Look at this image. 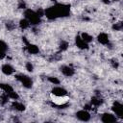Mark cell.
<instances>
[{"instance_id": "1", "label": "cell", "mask_w": 123, "mask_h": 123, "mask_svg": "<svg viewBox=\"0 0 123 123\" xmlns=\"http://www.w3.org/2000/svg\"><path fill=\"white\" fill-rule=\"evenodd\" d=\"M70 15V6L64 3H55L53 6L44 10V16L48 20H56Z\"/></svg>"}, {"instance_id": "2", "label": "cell", "mask_w": 123, "mask_h": 123, "mask_svg": "<svg viewBox=\"0 0 123 123\" xmlns=\"http://www.w3.org/2000/svg\"><path fill=\"white\" fill-rule=\"evenodd\" d=\"M24 17L30 22L31 26H37L38 24L41 23V17L37 13V12L35 10H32L30 8H26L23 12Z\"/></svg>"}, {"instance_id": "3", "label": "cell", "mask_w": 123, "mask_h": 123, "mask_svg": "<svg viewBox=\"0 0 123 123\" xmlns=\"http://www.w3.org/2000/svg\"><path fill=\"white\" fill-rule=\"evenodd\" d=\"M14 77H15V79L17 80V82H19L20 85H21L24 88H26V89L32 88V86H33V85H34V81H33V79H32L30 76H28V75H26V74L20 73V74H16Z\"/></svg>"}, {"instance_id": "4", "label": "cell", "mask_w": 123, "mask_h": 123, "mask_svg": "<svg viewBox=\"0 0 123 123\" xmlns=\"http://www.w3.org/2000/svg\"><path fill=\"white\" fill-rule=\"evenodd\" d=\"M111 109V112H113L118 119L123 118V104L120 101L115 100L112 103Z\"/></svg>"}, {"instance_id": "5", "label": "cell", "mask_w": 123, "mask_h": 123, "mask_svg": "<svg viewBox=\"0 0 123 123\" xmlns=\"http://www.w3.org/2000/svg\"><path fill=\"white\" fill-rule=\"evenodd\" d=\"M75 116H76V118L79 121H82V122H88L91 119V113H90V111H86L85 109H82V110H79L78 111H76Z\"/></svg>"}, {"instance_id": "6", "label": "cell", "mask_w": 123, "mask_h": 123, "mask_svg": "<svg viewBox=\"0 0 123 123\" xmlns=\"http://www.w3.org/2000/svg\"><path fill=\"white\" fill-rule=\"evenodd\" d=\"M100 120L103 123H115L119 119L115 116V114L113 112H108V111H106V112H103L101 114Z\"/></svg>"}, {"instance_id": "7", "label": "cell", "mask_w": 123, "mask_h": 123, "mask_svg": "<svg viewBox=\"0 0 123 123\" xmlns=\"http://www.w3.org/2000/svg\"><path fill=\"white\" fill-rule=\"evenodd\" d=\"M51 95L58 96V97H63V96H67L68 95V91L63 86H61L58 85V86H55L51 89Z\"/></svg>"}, {"instance_id": "8", "label": "cell", "mask_w": 123, "mask_h": 123, "mask_svg": "<svg viewBox=\"0 0 123 123\" xmlns=\"http://www.w3.org/2000/svg\"><path fill=\"white\" fill-rule=\"evenodd\" d=\"M96 39L98 41V43H100L101 45H104V46H107L110 44V36L106 33V32H100L97 37H96Z\"/></svg>"}, {"instance_id": "9", "label": "cell", "mask_w": 123, "mask_h": 123, "mask_svg": "<svg viewBox=\"0 0 123 123\" xmlns=\"http://www.w3.org/2000/svg\"><path fill=\"white\" fill-rule=\"evenodd\" d=\"M60 71H61V73H62L63 76H65V77H72V76H74V74H75V69H74L72 66L66 65V64L62 65V66L60 67Z\"/></svg>"}, {"instance_id": "10", "label": "cell", "mask_w": 123, "mask_h": 123, "mask_svg": "<svg viewBox=\"0 0 123 123\" xmlns=\"http://www.w3.org/2000/svg\"><path fill=\"white\" fill-rule=\"evenodd\" d=\"M25 50L30 55H37L40 51L39 47L37 44H34V43H31V42H27L25 44Z\"/></svg>"}, {"instance_id": "11", "label": "cell", "mask_w": 123, "mask_h": 123, "mask_svg": "<svg viewBox=\"0 0 123 123\" xmlns=\"http://www.w3.org/2000/svg\"><path fill=\"white\" fill-rule=\"evenodd\" d=\"M1 72L6 76H12V74H14L15 69L11 63L6 62V63L1 65Z\"/></svg>"}, {"instance_id": "12", "label": "cell", "mask_w": 123, "mask_h": 123, "mask_svg": "<svg viewBox=\"0 0 123 123\" xmlns=\"http://www.w3.org/2000/svg\"><path fill=\"white\" fill-rule=\"evenodd\" d=\"M75 45L80 50H87L89 48V44L86 43L85 40H83V38L80 37V35L76 36V37H75Z\"/></svg>"}, {"instance_id": "13", "label": "cell", "mask_w": 123, "mask_h": 123, "mask_svg": "<svg viewBox=\"0 0 123 123\" xmlns=\"http://www.w3.org/2000/svg\"><path fill=\"white\" fill-rule=\"evenodd\" d=\"M11 107L15 111H18V112H22V111H24L26 110V106L22 102H20L18 100H13L12 102V104H11Z\"/></svg>"}, {"instance_id": "14", "label": "cell", "mask_w": 123, "mask_h": 123, "mask_svg": "<svg viewBox=\"0 0 123 123\" xmlns=\"http://www.w3.org/2000/svg\"><path fill=\"white\" fill-rule=\"evenodd\" d=\"M103 102H104V100H103L99 95H94V96L91 97L89 103L92 105V107L98 108V107H100V106L103 104Z\"/></svg>"}, {"instance_id": "15", "label": "cell", "mask_w": 123, "mask_h": 123, "mask_svg": "<svg viewBox=\"0 0 123 123\" xmlns=\"http://www.w3.org/2000/svg\"><path fill=\"white\" fill-rule=\"evenodd\" d=\"M0 89L5 93V94H8L9 92L14 90L13 86L9 84V83H0Z\"/></svg>"}, {"instance_id": "16", "label": "cell", "mask_w": 123, "mask_h": 123, "mask_svg": "<svg viewBox=\"0 0 123 123\" xmlns=\"http://www.w3.org/2000/svg\"><path fill=\"white\" fill-rule=\"evenodd\" d=\"M18 27L21 30H27V29H29L31 27V24L25 17H23L18 21Z\"/></svg>"}, {"instance_id": "17", "label": "cell", "mask_w": 123, "mask_h": 123, "mask_svg": "<svg viewBox=\"0 0 123 123\" xmlns=\"http://www.w3.org/2000/svg\"><path fill=\"white\" fill-rule=\"evenodd\" d=\"M80 37L83 38V40H85L86 43H91L93 40H94V37H93V36H91L89 33H87V32H83V33H81L80 34Z\"/></svg>"}, {"instance_id": "18", "label": "cell", "mask_w": 123, "mask_h": 123, "mask_svg": "<svg viewBox=\"0 0 123 123\" xmlns=\"http://www.w3.org/2000/svg\"><path fill=\"white\" fill-rule=\"evenodd\" d=\"M47 81L51 84V85H54V86H58L61 84V80L58 78V77H55V76H49L47 78Z\"/></svg>"}, {"instance_id": "19", "label": "cell", "mask_w": 123, "mask_h": 123, "mask_svg": "<svg viewBox=\"0 0 123 123\" xmlns=\"http://www.w3.org/2000/svg\"><path fill=\"white\" fill-rule=\"evenodd\" d=\"M7 96H8L9 99L12 100V101H13V100H18V99H19V94H18V92H16L15 90H12V91L9 92V93L7 94Z\"/></svg>"}, {"instance_id": "20", "label": "cell", "mask_w": 123, "mask_h": 123, "mask_svg": "<svg viewBox=\"0 0 123 123\" xmlns=\"http://www.w3.org/2000/svg\"><path fill=\"white\" fill-rule=\"evenodd\" d=\"M68 47H69V43L66 40H62L59 44V48L61 51H66L68 49Z\"/></svg>"}, {"instance_id": "21", "label": "cell", "mask_w": 123, "mask_h": 123, "mask_svg": "<svg viewBox=\"0 0 123 123\" xmlns=\"http://www.w3.org/2000/svg\"><path fill=\"white\" fill-rule=\"evenodd\" d=\"M9 49V45L8 43L3 40V39H0V51H3V52H7Z\"/></svg>"}, {"instance_id": "22", "label": "cell", "mask_w": 123, "mask_h": 123, "mask_svg": "<svg viewBox=\"0 0 123 123\" xmlns=\"http://www.w3.org/2000/svg\"><path fill=\"white\" fill-rule=\"evenodd\" d=\"M112 30L113 31H121L123 29V23L122 22H116V23H113L112 25Z\"/></svg>"}, {"instance_id": "23", "label": "cell", "mask_w": 123, "mask_h": 123, "mask_svg": "<svg viewBox=\"0 0 123 123\" xmlns=\"http://www.w3.org/2000/svg\"><path fill=\"white\" fill-rule=\"evenodd\" d=\"M25 69L28 71V72H33L34 71V64L31 62H27L25 63Z\"/></svg>"}, {"instance_id": "24", "label": "cell", "mask_w": 123, "mask_h": 123, "mask_svg": "<svg viewBox=\"0 0 123 123\" xmlns=\"http://www.w3.org/2000/svg\"><path fill=\"white\" fill-rule=\"evenodd\" d=\"M18 8H19V9H23V10H25V9L27 8L25 2H24V1H20V2H19V5H18Z\"/></svg>"}, {"instance_id": "25", "label": "cell", "mask_w": 123, "mask_h": 123, "mask_svg": "<svg viewBox=\"0 0 123 123\" xmlns=\"http://www.w3.org/2000/svg\"><path fill=\"white\" fill-rule=\"evenodd\" d=\"M6 25H7V28H8V30H12V29H13V28L15 27V26H14V24H13V23H11V22L7 23Z\"/></svg>"}, {"instance_id": "26", "label": "cell", "mask_w": 123, "mask_h": 123, "mask_svg": "<svg viewBox=\"0 0 123 123\" xmlns=\"http://www.w3.org/2000/svg\"><path fill=\"white\" fill-rule=\"evenodd\" d=\"M6 58V52H3V51H0V60H3Z\"/></svg>"}, {"instance_id": "27", "label": "cell", "mask_w": 123, "mask_h": 123, "mask_svg": "<svg viewBox=\"0 0 123 123\" xmlns=\"http://www.w3.org/2000/svg\"><path fill=\"white\" fill-rule=\"evenodd\" d=\"M101 1H102L103 3H105V4H109V3H110L111 0H101Z\"/></svg>"}, {"instance_id": "28", "label": "cell", "mask_w": 123, "mask_h": 123, "mask_svg": "<svg viewBox=\"0 0 123 123\" xmlns=\"http://www.w3.org/2000/svg\"><path fill=\"white\" fill-rule=\"evenodd\" d=\"M0 120H1V116H0Z\"/></svg>"}]
</instances>
